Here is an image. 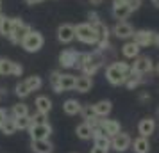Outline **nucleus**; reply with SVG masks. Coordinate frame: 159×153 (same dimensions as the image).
Wrapping results in <instances>:
<instances>
[{"label": "nucleus", "mask_w": 159, "mask_h": 153, "mask_svg": "<svg viewBox=\"0 0 159 153\" xmlns=\"http://www.w3.org/2000/svg\"><path fill=\"white\" fill-rule=\"evenodd\" d=\"M130 73V64L125 61H116L106 68V79L111 86H123L125 79Z\"/></svg>", "instance_id": "nucleus-1"}, {"label": "nucleus", "mask_w": 159, "mask_h": 153, "mask_svg": "<svg viewBox=\"0 0 159 153\" xmlns=\"http://www.w3.org/2000/svg\"><path fill=\"white\" fill-rule=\"evenodd\" d=\"M75 80L77 77L72 75V73H61V71H52V77H50V84H52V89L56 93H65V91H72L75 87Z\"/></svg>", "instance_id": "nucleus-2"}, {"label": "nucleus", "mask_w": 159, "mask_h": 153, "mask_svg": "<svg viewBox=\"0 0 159 153\" xmlns=\"http://www.w3.org/2000/svg\"><path fill=\"white\" fill-rule=\"evenodd\" d=\"M75 37H77V41H80V43H84V45H97L98 39H100L97 29L89 22L75 25Z\"/></svg>", "instance_id": "nucleus-3"}, {"label": "nucleus", "mask_w": 159, "mask_h": 153, "mask_svg": "<svg viewBox=\"0 0 159 153\" xmlns=\"http://www.w3.org/2000/svg\"><path fill=\"white\" fill-rule=\"evenodd\" d=\"M79 70L82 71V75H88V77H93L95 73L98 71V68L102 66V59L95 53H80L79 57Z\"/></svg>", "instance_id": "nucleus-4"}, {"label": "nucleus", "mask_w": 159, "mask_h": 153, "mask_svg": "<svg viewBox=\"0 0 159 153\" xmlns=\"http://www.w3.org/2000/svg\"><path fill=\"white\" fill-rule=\"evenodd\" d=\"M20 45H22V48L25 52H29V53H36V52H39L41 48H43L45 37H43L41 32H38V30H30L29 34L23 36V39L20 41Z\"/></svg>", "instance_id": "nucleus-5"}, {"label": "nucleus", "mask_w": 159, "mask_h": 153, "mask_svg": "<svg viewBox=\"0 0 159 153\" xmlns=\"http://www.w3.org/2000/svg\"><path fill=\"white\" fill-rule=\"evenodd\" d=\"M30 27L27 25V23H23L22 18H13V34L7 37L11 43H15V45H20V41L23 39V36L25 34H29L30 32Z\"/></svg>", "instance_id": "nucleus-6"}, {"label": "nucleus", "mask_w": 159, "mask_h": 153, "mask_svg": "<svg viewBox=\"0 0 159 153\" xmlns=\"http://www.w3.org/2000/svg\"><path fill=\"white\" fill-rule=\"evenodd\" d=\"M154 70V64H152V59L148 55H138L134 59V62L130 64V71L138 73V75H147Z\"/></svg>", "instance_id": "nucleus-7"}, {"label": "nucleus", "mask_w": 159, "mask_h": 153, "mask_svg": "<svg viewBox=\"0 0 159 153\" xmlns=\"http://www.w3.org/2000/svg\"><path fill=\"white\" fill-rule=\"evenodd\" d=\"M132 41L139 46V48H147V46H150L154 45L156 41V32H152V30H134V34H132Z\"/></svg>", "instance_id": "nucleus-8"}, {"label": "nucleus", "mask_w": 159, "mask_h": 153, "mask_svg": "<svg viewBox=\"0 0 159 153\" xmlns=\"http://www.w3.org/2000/svg\"><path fill=\"white\" fill-rule=\"evenodd\" d=\"M79 57L80 53L77 50H73V48H66L59 53V64L66 68V70H70V68H75L77 62H79Z\"/></svg>", "instance_id": "nucleus-9"}, {"label": "nucleus", "mask_w": 159, "mask_h": 153, "mask_svg": "<svg viewBox=\"0 0 159 153\" xmlns=\"http://www.w3.org/2000/svg\"><path fill=\"white\" fill-rule=\"evenodd\" d=\"M130 142H132V139H130V135L125 134V132H120V134H116L115 137H111V148L118 153L127 151L130 148Z\"/></svg>", "instance_id": "nucleus-10"}, {"label": "nucleus", "mask_w": 159, "mask_h": 153, "mask_svg": "<svg viewBox=\"0 0 159 153\" xmlns=\"http://www.w3.org/2000/svg\"><path fill=\"white\" fill-rule=\"evenodd\" d=\"M29 134L30 139H48L52 134V126L50 123H32L29 126Z\"/></svg>", "instance_id": "nucleus-11"}, {"label": "nucleus", "mask_w": 159, "mask_h": 153, "mask_svg": "<svg viewBox=\"0 0 159 153\" xmlns=\"http://www.w3.org/2000/svg\"><path fill=\"white\" fill-rule=\"evenodd\" d=\"M23 73V66L18 62H13L9 59H0V75H13L20 77Z\"/></svg>", "instance_id": "nucleus-12"}, {"label": "nucleus", "mask_w": 159, "mask_h": 153, "mask_svg": "<svg viewBox=\"0 0 159 153\" xmlns=\"http://www.w3.org/2000/svg\"><path fill=\"white\" fill-rule=\"evenodd\" d=\"M98 128H100L106 135L109 137H115L116 134L122 132V126L116 119H107V117H100V123H98Z\"/></svg>", "instance_id": "nucleus-13"}, {"label": "nucleus", "mask_w": 159, "mask_h": 153, "mask_svg": "<svg viewBox=\"0 0 159 153\" xmlns=\"http://www.w3.org/2000/svg\"><path fill=\"white\" fill-rule=\"evenodd\" d=\"M57 39L61 43H72L73 39H75V25H70V23H63V25H59L57 29Z\"/></svg>", "instance_id": "nucleus-14"}, {"label": "nucleus", "mask_w": 159, "mask_h": 153, "mask_svg": "<svg viewBox=\"0 0 159 153\" xmlns=\"http://www.w3.org/2000/svg\"><path fill=\"white\" fill-rule=\"evenodd\" d=\"M113 34H115L118 39H129V37H132V34H134V27L127 22H118L115 27H113Z\"/></svg>", "instance_id": "nucleus-15"}, {"label": "nucleus", "mask_w": 159, "mask_h": 153, "mask_svg": "<svg viewBox=\"0 0 159 153\" xmlns=\"http://www.w3.org/2000/svg\"><path fill=\"white\" fill-rule=\"evenodd\" d=\"M154 132H156V119H152V117H143V119L138 123V134H139L141 137H150Z\"/></svg>", "instance_id": "nucleus-16"}, {"label": "nucleus", "mask_w": 159, "mask_h": 153, "mask_svg": "<svg viewBox=\"0 0 159 153\" xmlns=\"http://www.w3.org/2000/svg\"><path fill=\"white\" fill-rule=\"evenodd\" d=\"M30 150L34 153H52L54 151V144L48 139H32L30 141Z\"/></svg>", "instance_id": "nucleus-17"}, {"label": "nucleus", "mask_w": 159, "mask_h": 153, "mask_svg": "<svg viewBox=\"0 0 159 153\" xmlns=\"http://www.w3.org/2000/svg\"><path fill=\"white\" fill-rule=\"evenodd\" d=\"M91 109H93L95 116L98 117H107L111 114V110H113V103L109 102V100H100V102H97L91 105Z\"/></svg>", "instance_id": "nucleus-18"}, {"label": "nucleus", "mask_w": 159, "mask_h": 153, "mask_svg": "<svg viewBox=\"0 0 159 153\" xmlns=\"http://www.w3.org/2000/svg\"><path fill=\"white\" fill-rule=\"evenodd\" d=\"M95 141V146H98V148H104V150H109L111 148V137L106 135L100 128H93V137Z\"/></svg>", "instance_id": "nucleus-19"}, {"label": "nucleus", "mask_w": 159, "mask_h": 153, "mask_svg": "<svg viewBox=\"0 0 159 153\" xmlns=\"http://www.w3.org/2000/svg\"><path fill=\"white\" fill-rule=\"evenodd\" d=\"M34 105H36V112H39V114H48L52 110V100L48 98V96H38L36 102H34Z\"/></svg>", "instance_id": "nucleus-20"}, {"label": "nucleus", "mask_w": 159, "mask_h": 153, "mask_svg": "<svg viewBox=\"0 0 159 153\" xmlns=\"http://www.w3.org/2000/svg\"><path fill=\"white\" fill-rule=\"evenodd\" d=\"M91 87H93V79L88 75H80V77H77L73 89H77L79 93H88V91H91Z\"/></svg>", "instance_id": "nucleus-21"}, {"label": "nucleus", "mask_w": 159, "mask_h": 153, "mask_svg": "<svg viewBox=\"0 0 159 153\" xmlns=\"http://www.w3.org/2000/svg\"><path fill=\"white\" fill-rule=\"evenodd\" d=\"M130 146H132V150H134V153H148L150 151V142H148V137H136L132 142H130Z\"/></svg>", "instance_id": "nucleus-22"}, {"label": "nucleus", "mask_w": 159, "mask_h": 153, "mask_svg": "<svg viewBox=\"0 0 159 153\" xmlns=\"http://www.w3.org/2000/svg\"><path fill=\"white\" fill-rule=\"evenodd\" d=\"M80 109H82V103L77 102V100H73V98H70V100H66L63 103V110H65V114H68V116H77V114H80Z\"/></svg>", "instance_id": "nucleus-23"}, {"label": "nucleus", "mask_w": 159, "mask_h": 153, "mask_svg": "<svg viewBox=\"0 0 159 153\" xmlns=\"http://www.w3.org/2000/svg\"><path fill=\"white\" fill-rule=\"evenodd\" d=\"M130 7L129 4L125 2V4H120V6H113V16H115L116 20H120V22H123V20H127L130 16Z\"/></svg>", "instance_id": "nucleus-24"}, {"label": "nucleus", "mask_w": 159, "mask_h": 153, "mask_svg": "<svg viewBox=\"0 0 159 153\" xmlns=\"http://www.w3.org/2000/svg\"><path fill=\"white\" fill-rule=\"evenodd\" d=\"M139 46H138L134 41H127V43L122 46V53H123V57L125 59H136L138 55H139Z\"/></svg>", "instance_id": "nucleus-25"}, {"label": "nucleus", "mask_w": 159, "mask_h": 153, "mask_svg": "<svg viewBox=\"0 0 159 153\" xmlns=\"http://www.w3.org/2000/svg\"><path fill=\"white\" fill-rule=\"evenodd\" d=\"M75 134H77V137L82 139V141H88V139L93 137V128L86 123V121H82V123L75 128Z\"/></svg>", "instance_id": "nucleus-26"}, {"label": "nucleus", "mask_w": 159, "mask_h": 153, "mask_svg": "<svg viewBox=\"0 0 159 153\" xmlns=\"http://www.w3.org/2000/svg\"><path fill=\"white\" fill-rule=\"evenodd\" d=\"M2 134L4 135H13V134H16V119H15V116H7L6 117V121H4V125H2Z\"/></svg>", "instance_id": "nucleus-27"}, {"label": "nucleus", "mask_w": 159, "mask_h": 153, "mask_svg": "<svg viewBox=\"0 0 159 153\" xmlns=\"http://www.w3.org/2000/svg\"><path fill=\"white\" fill-rule=\"evenodd\" d=\"M141 77H143V75H138V73H132V71H130L129 75H127V79H125V84H123V86L132 91V89H136L138 86L143 82V79H141Z\"/></svg>", "instance_id": "nucleus-28"}, {"label": "nucleus", "mask_w": 159, "mask_h": 153, "mask_svg": "<svg viewBox=\"0 0 159 153\" xmlns=\"http://www.w3.org/2000/svg\"><path fill=\"white\" fill-rule=\"evenodd\" d=\"M25 84H27L29 91L32 93V91H39V89H41V86H43V80H41V77L32 75V77H29V79H25Z\"/></svg>", "instance_id": "nucleus-29"}, {"label": "nucleus", "mask_w": 159, "mask_h": 153, "mask_svg": "<svg viewBox=\"0 0 159 153\" xmlns=\"http://www.w3.org/2000/svg\"><path fill=\"white\" fill-rule=\"evenodd\" d=\"M0 34L4 37H9L13 34V18L6 16V18L2 20V23H0Z\"/></svg>", "instance_id": "nucleus-30"}, {"label": "nucleus", "mask_w": 159, "mask_h": 153, "mask_svg": "<svg viewBox=\"0 0 159 153\" xmlns=\"http://www.w3.org/2000/svg\"><path fill=\"white\" fill-rule=\"evenodd\" d=\"M11 114H13L15 117L29 116V105H27V103H16V105H13Z\"/></svg>", "instance_id": "nucleus-31"}, {"label": "nucleus", "mask_w": 159, "mask_h": 153, "mask_svg": "<svg viewBox=\"0 0 159 153\" xmlns=\"http://www.w3.org/2000/svg\"><path fill=\"white\" fill-rule=\"evenodd\" d=\"M15 119H16V128L18 130H29V126L32 125L30 114L29 116H22V117H15Z\"/></svg>", "instance_id": "nucleus-32"}, {"label": "nucleus", "mask_w": 159, "mask_h": 153, "mask_svg": "<svg viewBox=\"0 0 159 153\" xmlns=\"http://www.w3.org/2000/svg\"><path fill=\"white\" fill-rule=\"evenodd\" d=\"M15 93L18 98H27V96L30 95V91L29 87H27V84H25V80L20 82V84H16V87H15Z\"/></svg>", "instance_id": "nucleus-33"}, {"label": "nucleus", "mask_w": 159, "mask_h": 153, "mask_svg": "<svg viewBox=\"0 0 159 153\" xmlns=\"http://www.w3.org/2000/svg\"><path fill=\"white\" fill-rule=\"evenodd\" d=\"M80 116H82V119H84V121L91 119V117L95 116V112H93V109H91V105H82V109H80Z\"/></svg>", "instance_id": "nucleus-34"}, {"label": "nucleus", "mask_w": 159, "mask_h": 153, "mask_svg": "<svg viewBox=\"0 0 159 153\" xmlns=\"http://www.w3.org/2000/svg\"><path fill=\"white\" fill-rule=\"evenodd\" d=\"M30 119H32V123H47V116H45V114H39V112L32 114Z\"/></svg>", "instance_id": "nucleus-35"}, {"label": "nucleus", "mask_w": 159, "mask_h": 153, "mask_svg": "<svg viewBox=\"0 0 159 153\" xmlns=\"http://www.w3.org/2000/svg\"><path fill=\"white\" fill-rule=\"evenodd\" d=\"M127 4H129L130 11L134 13V11H138V9L141 7V4H143V0H127Z\"/></svg>", "instance_id": "nucleus-36"}, {"label": "nucleus", "mask_w": 159, "mask_h": 153, "mask_svg": "<svg viewBox=\"0 0 159 153\" xmlns=\"http://www.w3.org/2000/svg\"><path fill=\"white\" fill-rule=\"evenodd\" d=\"M6 117H7V112L4 109H0V128H2V125H4V121H6Z\"/></svg>", "instance_id": "nucleus-37"}, {"label": "nucleus", "mask_w": 159, "mask_h": 153, "mask_svg": "<svg viewBox=\"0 0 159 153\" xmlns=\"http://www.w3.org/2000/svg\"><path fill=\"white\" fill-rule=\"evenodd\" d=\"M91 153H109V150H104V148H98V146H93V148H91Z\"/></svg>", "instance_id": "nucleus-38"}, {"label": "nucleus", "mask_w": 159, "mask_h": 153, "mask_svg": "<svg viewBox=\"0 0 159 153\" xmlns=\"http://www.w3.org/2000/svg\"><path fill=\"white\" fill-rule=\"evenodd\" d=\"M41 2H45V0H25L27 6H36V4H41Z\"/></svg>", "instance_id": "nucleus-39"}, {"label": "nucleus", "mask_w": 159, "mask_h": 153, "mask_svg": "<svg viewBox=\"0 0 159 153\" xmlns=\"http://www.w3.org/2000/svg\"><path fill=\"white\" fill-rule=\"evenodd\" d=\"M139 100H141V102H145V100H150V95H147V93H141V95H139Z\"/></svg>", "instance_id": "nucleus-40"}, {"label": "nucleus", "mask_w": 159, "mask_h": 153, "mask_svg": "<svg viewBox=\"0 0 159 153\" xmlns=\"http://www.w3.org/2000/svg\"><path fill=\"white\" fill-rule=\"evenodd\" d=\"M102 2H104V0H89V4H91V6H100Z\"/></svg>", "instance_id": "nucleus-41"}, {"label": "nucleus", "mask_w": 159, "mask_h": 153, "mask_svg": "<svg viewBox=\"0 0 159 153\" xmlns=\"http://www.w3.org/2000/svg\"><path fill=\"white\" fill-rule=\"evenodd\" d=\"M127 0H113V6H120V4H125Z\"/></svg>", "instance_id": "nucleus-42"}, {"label": "nucleus", "mask_w": 159, "mask_h": 153, "mask_svg": "<svg viewBox=\"0 0 159 153\" xmlns=\"http://www.w3.org/2000/svg\"><path fill=\"white\" fill-rule=\"evenodd\" d=\"M154 45L159 48V34H156V41H154Z\"/></svg>", "instance_id": "nucleus-43"}, {"label": "nucleus", "mask_w": 159, "mask_h": 153, "mask_svg": "<svg viewBox=\"0 0 159 153\" xmlns=\"http://www.w3.org/2000/svg\"><path fill=\"white\" fill-rule=\"evenodd\" d=\"M152 4H154V6H156V7H159V0H150Z\"/></svg>", "instance_id": "nucleus-44"}, {"label": "nucleus", "mask_w": 159, "mask_h": 153, "mask_svg": "<svg viewBox=\"0 0 159 153\" xmlns=\"http://www.w3.org/2000/svg\"><path fill=\"white\" fill-rule=\"evenodd\" d=\"M4 18H6V15H2V13H0V23H2V20H4Z\"/></svg>", "instance_id": "nucleus-45"}, {"label": "nucleus", "mask_w": 159, "mask_h": 153, "mask_svg": "<svg viewBox=\"0 0 159 153\" xmlns=\"http://www.w3.org/2000/svg\"><path fill=\"white\" fill-rule=\"evenodd\" d=\"M156 73H157V77H159V64L156 66Z\"/></svg>", "instance_id": "nucleus-46"}, {"label": "nucleus", "mask_w": 159, "mask_h": 153, "mask_svg": "<svg viewBox=\"0 0 159 153\" xmlns=\"http://www.w3.org/2000/svg\"><path fill=\"white\" fill-rule=\"evenodd\" d=\"M0 13H2V0H0Z\"/></svg>", "instance_id": "nucleus-47"}, {"label": "nucleus", "mask_w": 159, "mask_h": 153, "mask_svg": "<svg viewBox=\"0 0 159 153\" xmlns=\"http://www.w3.org/2000/svg\"><path fill=\"white\" fill-rule=\"evenodd\" d=\"M0 98H2V91H0Z\"/></svg>", "instance_id": "nucleus-48"}, {"label": "nucleus", "mask_w": 159, "mask_h": 153, "mask_svg": "<svg viewBox=\"0 0 159 153\" xmlns=\"http://www.w3.org/2000/svg\"><path fill=\"white\" fill-rule=\"evenodd\" d=\"M157 116H159V109H157Z\"/></svg>", "instance_id": "nucleus-49"}]
</instances>
